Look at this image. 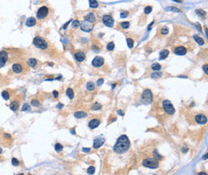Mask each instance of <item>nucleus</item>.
Listing matches in <instances>:
<instances>
[{"mask_svg": "<svg viewBox=\"0 0 208 175\" xmlns=\"http://www.w3.org/2000/svg\"><path fill=\"white\" fill-rule=\"evenodd\" d=\"M188 151V148L187 147H183L182 148V152L183 153H187Z\"/></svg>", "mask_w": 208, "mask_h": 175, "instance_id": "obj_49", "label": "nucleus"}, {"mask_svg": "<svg viewBox=\"0 0 208 175\" xmlns=\"http://www.w3.org/2000/svg\"><path fill=\"white\" fill-rule=\"evenodd\" d=\"M67 96L70 98V99H73L74 96V92H73V89L71 88H68L67 89Z\"/></svg>", "mask_w": 208, "mask_h": 175, "instance_id": "obj_25", "label": "nucleus"}, {"mask_svg": "<svg viewBox=\"0 0 208 175\" xmlns=\"http://www.w3.org/2000/svg\"><path fill=\"white\" fill-rule=\"evenodd\" d=\"M22 111H30V106L28 104H25L22 107Z\"/></svg>", "mask_w": 208, "mask_h": 175, "instance_id": "obj_32", "label": "nucleus"}, {"mask_svg": "<svg viewBox=\"0 0 208 175\" xmlns=\"http://www.w3.org/2000/svg\"><path fill=\"white\" fill-rule=\"evenodd\" d=\"M8 52L5 50L0 51V69L3 68L6 64L8 61Z\"/></svg>", "mask_w": 208, "mask_h": 175, "instance_id": "obj_10", "label": "nucleus"}, {"mask_svg": "<svg viewBox=\"0 0 208 175\" xmlns=\"http://www.w3.org/2000/svg\"><path fill=\"white\" fill-rule=\"evenodd\" d=\"M152 92L150 89H146L144 90L143 92V95H142V102L145 104H149L152 102Z\"/></svg>", "mask_w": 208, "mask_h": 175, "instance_id": "obj_6", "label": "nucleus"}, {"mask_svg": "<svg viewBox=\"0 0 208 175\" xmlns=\"http://www.w3.org/2000/svg\"><path fill=\"white\" fill-rule=\"evenodd\" d=\"M101 108H102V105L100 104H98V103H96V104H95L92 106L93 110H100Z\"/></svg>", "mask_w": 208, "mask_h": 175, "instance_id": "obj_38", "label": "nucleus"}, {"mask_svg": "<svg viewBox=\"0 0 208 175\" xmlns=\"http://www.w3.org/2000/svg\"><path fill=\"white\" fill-rule=\"evenodd\" d=\"M126 42H127L128 47L130 48V49L133 48V45H134V41H133V39L127 38V39H126Z\"/></svg>", "mask_w": 208, "mask_h": 175, "instance_id": "obj_34", "label": "nucleus"}, {"mask_svg": "<svg viewBox=\"0 0 208 175\" xmlns=\"http://www.w3.org/2000/svg\"><path fill=\"white\" fill-rule=\"evenodd\" d=\"M100 124V120H98L97 119H91V121L89 122L88 123V127L91 129H95L96 127H98Z\"/></svg>", "mask_w": 208, "mask_h": 175, "instance_id": "obj_17", "label": "nucleus"}, {"mask_svg": "<svg viewBox=\"0 0 208 175\" xmlns=\"http://www.w3.org/2000/svg\"><path fill=\"white\" fill-rule=\"evenodd\" d=\"M36 24V19L33 17H30L26 21V26L28 27H31V26H34Z\"/></svg>", "mask_w": 208, "mask_h": 175, "instance_id": "obj_19", "label": "nucleus"}, {"mask_svg": "<svg viewBox=\"0 0 208 175\" xmlns=\"http://www.w3.org/2000/svg\"><path fill=\"white\" fill-rule=\"evenodd\" d=\"M27 64H28V65H29L30 67L34 68L37 65V64H38V61H37L36 59H34V58H30V59L28 60Z\"/></svg>", "mask_w": 208, "mask_h": 175, "instance_id": "obj_23", "label": "nucleus"}, {"mask_svg": "<svg viewBox=\"0 0 208 175\" xmlns=\"http://www.w3.org/2000/svg\"><path fill=\"white\" fill-rule=\"evenodd\" d=\"M166 10H174V11H176V12L180 11V10H179V9L176 8V7H167V8H166Z\"/></svg>", "mask_w": 208, "mask_h": 175, "instance_id": "obj_44", "label": "nucleus"}, {"mask_svg": "<svg viewBox=\"0 0 208 175\" xmlns=\"http://www.w3.org/2000/svg\"><path fill=\"white\" fill-rule=\"evenodd\" d=\"M143 165L145 167L150 168V169H156L159 167V162L158 160L155 158H146L143 161Z\"/></svg>", "mask_w": 208, "mask_h": 175, "instance_id": "obj_4", "label": "nucleus"}, {"mask_svg": "<svg viewBox=\"0 0 208 175\" xmlns=\"http://www.w3.org/2000/svg\"><path fill=\"white\" fill-rule=\"evenodd\" d=\"M131 146L130 140H129L128 137L126 135H121L119 139L116 141L115 145L114 146V151L117 154H123V153L126 152L129 150Z\"/></svg>", "mask_w": 208, "mask_h": 175, "instance_id": "obj_1", "label": "nucleus"}, {"mask_svg": "<svg viewBox=\"0 0 208 175\" xmlns=\"http://www.w3.org/2000/svg\"><path fill=\"white\" fill-rule=\"evenodd\" d=\"M151 10H152L151 6H146V7L145 8V10H144V11H145V13L146 14H150V13L151 12Z\"/></svg>", "mask_w": 208, "mask_h": 175, "instance_id": "obj_42", "label": "nucleus"}, {"mask_svg": "<svg viewBox=\"0 0 208 175\" xmlns=\"http://www.w3.org/2000/svg\"><path fill=\"white\" fill-rule=\"evenodd\" d=\"M79 25H80V23H79V22H78V20L74 21V22L72 23V26H73L74 28H77L78 26H79Z\"/></svg>", "mask_w": 208, "mask_h": 175, "instance_id": "obj_43", "label": "nucleus"}, {"mask_svg": "<svg viewBox=\"0 0 208 175\" xmlns=\"http://www.w3.org/2000/svg\"><path fill=\"white\" fill-rule=\"evenodd\" d=\"M2 97L3 98V100H8L10 99V97H11V95H10V93L9 92V90H4L2 92Z\"/></svg>", "mask_w": 208, "mask_h": 175, "instance_id": "obj_22", "label": "nucleus"}, {"mask_svg": "<svg viewBox=\"0 0 208 175\" xmlns=\"http://www.w3.org/2000/svg\"><path fill=\"white\" fill-rule=\"evenodd\" d=\"M103 82H104V80L103 79H99V80H98V81H97V85L98 86H101V85L103 84Z\"/></svg>", "mask_w": 208, "mask_h": 175, "instance_id": "obj_46", "label": "nucleus"}, {"mask_svg": "<svg viewBox=\"0 0 208 175\" xmlns=\"http://www.w3.org/2000/svg\"><path fill=\"white\" fill-rule=\"evenodd\" d=\"M22 102V97L20 96H16L15 97H14V99L12 98V100L10 104V110H12L13 111H17L19 110V106L21 104Z\"/></svg>", "mask_w": 208, "mask_h": 175, "instance_id": "obj_5", "label": "nucleus"}, {"mask_svg": "<svg viewBox=\"0 0 208 175\" xmlns=\"http://www.w3.org/2000/svg\"><path fill=\"white\" fill-rule=\"evenodd\" d=\"M33 43H34V45H35V46L37 48H39V49H47V47H48V44L47 42V41L45 40V39H43V38H41V37H35V38H34V40H33Z\"/></svg>", "mask_w": 208, "mask_h": 175, "instance_id": "obj_3", "label": "nucleus"}, {"mask_svg": "<svg viewBox=\"0 0 208 175\" xmlns=\"http://www.w3.org/2000/svg\"><path fill=\"white\" fill-rule=\"evenodd\" d=\"M95 168L94 167V166H90V167L88 168V170H87V173L91 175L95 174Z\"/></svg>", "mask_w": 208, "mask_h": 175, "instance_id": "obj_37", "label": "nucleus"}, {"mask_svg": "<svg viewBox=\"0 0 208 175\" xmlns=\"http://www.w3.org/2000/svg\"><path fill=\"white\" fill-rule=\"evenodd\" d=\"M54 149H55V150L57 152H60L63 150V146L62 145V144L58 143L55 144V146H54Z\"/></svg>", "mask_w": 208, "mask_h": 175, "instance_id": "obj_29", "label": "nucleus"}, {"mask_svg": "<svg viewBox=\"0 0 208 175\" xmlns=\"http://www.w3.org/2000/svg\"><path fill=\"white\" fill-rule=\"evenodd\" d=\"M169 55V51L167 49H163L160 52V54H159V60H164Z\"/></svg>", "mask_w": 208, "mask_h": 175, "instance_id": "obj_21", "label": "nucleus"}, {"mask_svg": "<svg viewBox=\"0 0 208 175\" xmlns=\"http://www.w3.org/2000/svg\"><path fill=\"white\" fill-rule=\"evenodd\" d=\"M71 133L73 135H75V132H74V129H72V130H71Z\"/></svg>", "mask_w": 208, "mask_h": 175, "instance_id": "obj_55", "label": "nucleus"}, {"mask_svg": "<svg viewBox=\"0 0 208 175\" xmlns=\"http://www.w3.org/2000/svg\"><path fill=\"white\" fill-rule=\"evenodd\" d=\"M30 104H31V105H33L34 107H39L40 106V103H39V100H31V101H30Z\"/></svg>", "mask_w": 208, "mask_h": 175, "instance_id": "obj_36", "label": "nucleus"}, {"mask_svg": "<svg viewBox=\"0 0 208 175\" xmlns=\"http://www.w3.org/2000/svg\"><path fill=\"white\" fill-rule=\"evenodd\" d=\"M129 26H130V22H123L121 23V27L124 30L128 29Z\"/></svg>", "mask_w": 208, "mask_h": 175, "instance_id": "obj_33", "label": "nucleus"}, {"mask_svg": "<svg viewBox=\"0 0 208 175\" xmlns=\"http://www.w3.org/2000/svg\"><path fill=\"white\" fill-rule=\"evenodd\" d=\"M118 114H119V115H124L123 112H122V111L121 110H119V111H118Z\"/></svg>", "mask_w": 208, "mask_h": 175, "instance_id": "obj_51", "label": "nucleus"}, {"mask_svg": "<svg viewBox=\"0 0 208 175\" xmlns=\"http://www.w3.org/2000/svg\"><path fill=\"white\" fill-rule=\"evenodd\" d=\"M102 22H103L104 25L106 26L107 27H112L114 26V19L110 15H104L102 17Z\"/></svg>", "mask_w": 208, "mask_h": 175, "instance_id": "obj_11", "label": "nucleus"}, {"mask_svg": "<svg viewBox=\"0 0 208 175\" xmlns=\"http://www.w3.org/2000/svg\"><path fill=\"white\" fill-rule=\"evenodd\" d=\"M195 121L198 124H205L207 122V118L203 114H199V115H197L195 116Z\"/></svg>", "mask_w": 208, "mask_h": 175, "instance_id": "obj_14", "label": "nucleus"}, {"mask_svg": "<svg viewBox=\"0 0 208 175\" xmlns=\"http://www.w3.org/2000/svg\"><path fill=\"white\" fill-rule=\"evenodd\" d=\"M74 56H75L76 60H77L78 61H79V62H81V61H83L85 60V58H86V55H85V53L83 52H76Z\"/></svg>", "mask_w": 208, "mask_h": 175, "instance_id": "obj_18", "label": "nucleus"}, {"mask_svg": "<svg viewBox=\"0 0 208 175\" xmlns=\"http://www.w3.org/2000/svg\"><path fill=\"white\" fill-rule=\"evenodd\" d=\"M198 175H207V174H206L205 172H200V173H198Z\"/></svg>", "mask_w": 208, "mask_h": 175, "instance_id": "obj_53", "label": "nucleus"}, {"mask_svg": "<svg viewBox=\"0 0 208 175\" xmlns=\"http://www.w3.org/2000/svg\"><path fill=\"white\" fill-rule=\"evenodd\" d=\"M129 15V13L127 11H123L120 14V17L121 18H126Z\"/></svg>", "mask_w": 208, "mask_h": 175, "instance_id": "obj_45", "label": "nucleus"}, {"mask_svg": "<svg viewBox=\"0 0 208 175\" xmlns=\"http://www.w3.org/2000/svg\"><path fill=\"white\" fill-rule=\"evenodd\" d=\"M93 28H94V23L91 22L89 21L85 20L81 23V30H82V31L90 32L92 30Z\"/></svg>", "mask_w": 208, "mask_h": 175, "instance_id": "obj_9", "label": "nucleus"}, {"mask_svg": "<svg viewBox=\"0 0 208 175\" xmlns=\"http://www.w3.org/2000/svg\"><path fill=\"white\" fill-rule=\"evenodd\" d=\"M196 13L198 14V15H200V16L202 17H204L206 15V13L205 11H203V10H196Z\"/></svg>", "mask_w": 208, "mask_h": 175, "instance_id": "obj_40", "label": "nucleus"}, {"mask_svg": "<svg viewBox=\"0 0 208 175\" xmlns=\"http://www.w3.org/2000/svg\"><path fill=\"white\" fill-rule=\"evenodd\" d=\"M83 152H90L91 151V148H82Z\"/></svg>", "mask_w": 208, "mask_h": 175, "instance_id": "obj_50", "label": "nucleus"}, {"mask_svg": "<svg viewBox=\"0 0 208 175\" xmlns=\"http://www.w3.org/2000/svg\"><path fill=\"white\" fill-rule=\"evenodd\" d=\"M87 88L88 91H93L95 88V85L93 82H88L87 84Z\"/></svg>", "mask_w": 208, "mask_h": 175, "instance_id": "obj_27", "label": "nucleus"}, {"mask_svg": "<svg viewBox=\"0 0 208 175\" xmlns=\"http://www.w3.org/2000/svg\"><path fill=\"white\" fill-rule=\"evenodd\" d=\"M104 63V59L102 57L97 56L96 57L94 58V60L92 61V65L94 67L96 68H99L101 67Z\"/></svg>", "mask_w": 208, "mask_h": 175, "instance_id": "obj_12", "label": "nucleus"}, {"mask_svg": "<svg viewBox=\"0 0 208 175\" xmlns=\"http://www.w3.org/2000/svg\"><path fill=\"white\" fill-rule=\"evenodd\" d=\"M48 14H49V9L47 6H43L38 10L36 17L39 20H42V19H44L45 18H47Z\"/></svg>", "mask_w": 208, "mask_h": 175, "instance_id": "obj_7", "label": "nucleus"}, {"mask_svg": "<svg viewBox=\"0 0 208 175\" xmlns=\"http://www.w3.org/2000/svg\"><path fill=\"white\" fill-rule=\"evenodd\" d=\"M106 49L107 50H109V51H112V50L115 49V43H114L113 41L109 42L106 45Z\"/></svg>", "mask_w": 208, "mask_h": 175, "instance_id": "obj_30", "label": "nucleus"}, {"mask_svg": "<svg viewBox=\"0 0 208 175\" xmlns=\"http://www.w3.org/2000/svg\"><path fill=\"white\" fill-rule=\"evenodd\" d=\"M63 107V105L62 104H58V106H57V108H62Z\"/></svg>", "mask_w": 208, "mask_h": 175, "instance_id": "obj_52", "label": "nucleus"}, {"mask_svg": "<svg viewBox=\"0 0 208 175\" xmlns=\"http://www.w3.org/2000/svg\"><path fill=\"white\" fill-rule=\"evenodd\" d=\"M174 53H175L176 55L183 56V55H185V54L187 53V50L184 46H179V47H176L175 49H174Z\"/></svg>", "mask_w": 208, "mask_h": 175, "instance_id": "obj_15", "label": "nucleus"}, {"mask_svg": "<svg viewBox=\"0 0 208 175\" xmlns=\"http://www.w3.org/2000/svg\"><path fill=\"white\" fill-rule=\"evenodd\" d=\"M87 116V114L85 112V111H78L74 113V117H75L76 119H82V118H85Z\"/></svg>", "mask_w": 208, "mask_h": 175, "instance_id": "obj_20", "label": "nucleus"}, {"mask_svg": "<svg viewBox=\"0 0 208 175\" xmlns=\"http://www.w3.org/2000/svg\"><path fill=\"white\" fill-rule=\"evenodd\" d=\"M0 141L4 146L9 147L13 143V137L9 133L0 131Z\"/></svg>", "mask_w": 208, "mask_h": 175, "instance_id": "obj_2", "label": "nucleus"}, {"mask_svg": "<svg viewBox=\"0 0 208 175\" xmlns=\"http://www.w3.org/2000/svg\"><path fill=\"white\" fill-rule=\"evenodd\" d=\"M150 76H151V78H155V79L159 78L160 76H162V73H154L150 75Z\"/></svg>", "mask_w": 208, "mask_h": 175, "instance_id": "obj_39", "label": "nucleus"}, {"mask_svg": "<svg viewBox=\"0 0 208 175\" xmlns=\"http://www.w3.org/2000/svg\"><path fill=\"white\" fill-rule=\"evenodd\" d=\"M168 31H169V30H168L167 27H163V29L161 30V34H163V35H166V34H168Z\"/></svg>", "mask_w": 208, "mask_h": 175, "instance_id": "obj_41", "label": "nucleus"}, {"mask_svg": "<svg viewBox=\"0 0 208 175\" xmlns=\"http://www.w3.org/2000/svg\"><path fill=\"white\" fill-rule=\"evenodd\" d=\"M86 20L91 22H95V15H94L93 13H91V14H89L88 15H87V16L86 17Z\"/></svg>", "mask_w": 208, "mask_h": 175, "instance_id": "obj_26", "label": "nucleus"}, {"mask_svg": "<svg viewBox=\"0 0 208 175\" xmlns=\"http://www.w3.org/2000/svg\"><path fill=\"white\" fill-rule=\"evenodd\" d=\"M151 69L153 70H159L161 69V65L159 64V63H155L151 65Z\"/></svg>", "mask_w": 208, "mask_h": 175, "instance_id": "obj_35", "label": "nucleus"}, {"mask_svg": "<svg viewBox=\"0 0 208 175\" xmlns=\"http://www.w3.org/2000/svg\"><path fill=\"white\" fill-rule=\"evenodd\" d=\"M24 66L21 63H15L12 65V71L16 74H20L23 72Z\"/></svg>", "mask_w": 208, "mask_h": 175, "instance_id": "obj_13", "label": "nucleus"}, {"mask_svg": "<svg viewBox=\"0 0 208 175\" xmlns=\"http://www.w3.org/2000/svg\"><path fill=\"white\" fill-rule=\"evenodd\" d=\"M194 39L198 45H204V40H203L202 38H200L199 36H198V35H194Z\"/></svg>", "mask_w": 208, "mask_h": 175, "instance_id": "obj_24", "label": "nucleus"}, {"mask_svg": "<svg viewBox=\"0 0 208 175\" xmlns=\"http://www.w3.org/2000/svg\"><path fill=\"white\" fill-rule=\"evenodd\" d=\"M52 93H53V96H54V98H57V97H58V92H57L56 90L53 91V92H52Z\"/></svg>", "mask_w": 208, "mask_h": 175, "instance_id": "obj_47", "label": "nucleus"}, {"mask_svg": "<svg viewBox=\"0 0 208 175\" xmlns=\"http://www.w3.org/2000/svg\"><path fill=\"white\" fill-rule=\"evenodd\" d=\"M104 142H105V139H102V138L98 137V138H97V139H95V141H94V145H93L94 148H95V149L99 148L100 146H102V145H103Z\"/></svg>", "mask_w": 208, "mask_h": 175, "instance_id": "obj_16", "label": "nucleus"}, {"mask_svg": "<svg viewBox=\"0 0 208 175\" xmlns=\"http://www.w3.org/2000/svg\"><path fill=\"white\" fill-rule=\"evenodd\" d=\"M3 154V149L0 147V156H1V154Z\"/></svg>", "mask_w": 208, "mask_h": 175, "instance_id": "obj_54", "label": "nucleus"}, {"mask_svg": "<svg viewBox=\"0 0 208 175\" xmlns=\"http://www.w3.org/2000/svg\"><path fill=\"white\" fill-rule=\"evenodd\" d=\"M89 3H90V6L91 8H96L98 6V3L97 1H95V0H90L89 1Z\"/></svg>", "mask_w": 208, "mask_h": 175, "instance_id": "obj_28", "label": "nucleus"}, {"mask_svg": "<svg viewBox=\"0 0 208 175\" xmlns=\"http://www.w3.org/2000/svg\"><path fill=\"white\" fill-rule=\"evenodd\" d=\"M19 163H20V162L19 161V159H17L16 158H12V159H11V164H12V166H19Z\"/></svg>", "mask_w": 208, "mask_h": 175, "instance_id": "obj_31", "label": "nucleus"}, {"mask_svg": "<svg viewBox=\"0 0 208 175\" xmlns=\"http://www.w3.org/2000/svg\"><path fill=\"white\" fill-rule=\"evenodd\" d=\"M163 108L164 111H165V112L167 113L168 115H173L174 113V111H175L172 104L170 103V101L167 100H165L163 101Z\"/></svg>", "mask_w": 208, "mask_h": 175, "instance_id": "obj_8", "label": "nucleus"}, {"mask_svg": "<svg viewBox=\"0 0 208 175\" xmlns=\"http://www.w3.org/2000/svg\"><path fill=\"white\" fill-rule=\"evenodd\" d=\"M203 70H204V71H205V73H206V74H207V73H208V72H207V65H203Z\"/></svg>", "mask_w": 208, "mask_h": 175, "instance_id": "obj_48", "label": "nucleus"}]
</instances>
